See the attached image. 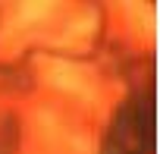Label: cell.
<instances>
[{
	"instance_id": "6da1fadb",
	"label": "cell",
	"mask_w": 160,
	"mask_h": 154,
	"mask_svg": "<svg viewBox=\"0 0 160 154\" xmlns=\"http://www.w3.org/2000/svg\"><path fill=\"white\" fill-rule=\"evenodd\" d=\"M53 79L60 82V85H66L69 91H85V79L78 72H72V69H63V72H57Z\"/></svg>"
}]
</instances>
